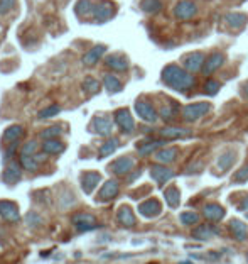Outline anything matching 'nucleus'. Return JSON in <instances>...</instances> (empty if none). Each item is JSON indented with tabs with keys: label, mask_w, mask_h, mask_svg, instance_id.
Instances as JSON below:
<instances>
[{
	"label": "nucleus",
	"mask_w": 248,
	"mask_h": 264,
	"mask_svg": "<svg viewBox=\"0 0 248 264\" xmlns=\"http://www.w3.org/2000/svg\"><path fill=\"white\" fill-rule=\"evenodd\" d=\"M135 166V161L130 156H122V158L115 159L113 163L110 164V171L117 176H125L134 170Z\"/></svg>",
	"instance_id": "11"
},
{
	"label": "nucleus",
	"mask_w": 248,
	"mask_h": 264,
	"mask_svg": "<svg viewBox=\"0 0 248 264\" xmlns=\"http://www.w3.org/2000/svg\"><path fill=\"white\" fill-rule=\"evenodd\" d=\"M0 217L7 222H19L20 220L19 207L14 203V201L0 200Z\"/></svg>",
	"instance_id": "14"
},
{
	"label": "nucleus",
	"mask_w": 248,
	"mask_h": 264,
	"mask_svg": "<svg viewBox=\"0 0 248 264\" xmlns=\"http://www.w3.org/2000/svg\"><path fill=\"white\" fill-rule=\"evenodd\" d=\"M20 164H22V168L27 171H37V168H39L41 163L34 158V156L20 154Z\"/></svg>",
	"instance_id": "39"
},
{
	"label": "nucleus",
	"mask_w": 248,
	"mask_h": 264,
	"mask_svg": "<svg viewBox=\"0 0 248 264\" xmlns=\"http://www.w3.org/2000/svg\"><path fill=\"white\" fill-rule=\"evenodd\" d=\"M231 181H233V183H237V185L247 183V181H248V163L245 164V166L240 168L237 173H235L233 178H231Z\"/></svg>",
	"instance_id": "43"
},
{
	"label": "nucleus",
	"mask_w": 248,
	"mask_h": 264,
	"mask_svg": "<svg viewBox=\"0 0 248 264\" xmlns=\"http://www.w3.org/2000/svg\"><path fill=\"white\" fill-rule=\"evenodd\" d=\"M120 192V183L117 180H108L105 181V185L101 187L100 193H98V201H110L118 195Z\"/></svg>",
	"instance_id": "20"
},
{
	"label": "nucleus",
	"mask_w": 248,
	"mask_h": 264,
	"mask_svg": "<svg viewBox=\"0 0 248 264\" xmlns=\"http://www.w3.org/2000/svg\"><path fill=\"white\" fill-rule=\"evenodd\" d=\"M237 161V152L235 151H225L223 154H220L218 158V168H220L221 173H226Z\"/></svg>",
	"instance_id": "28"
},
{
	"label": "nucleus",
	"mask_w": 248,
	"mask_h": 264,
	"mask_svg": "<svg viewBox=\"0 0 248 264\" xmlns=\"http://www.w3.org/2000/svg\"><path fill=\"white\" fill-rule=\"evenodd\" d=\"M17 142H19V141H17ZM17 142H12V144H10V147H9V149H7V152H5V159H7V158H12V156H14V152H15V149H17V146H19Z\"/></svg>",
	"instance_id": "47"
},
{
	"label": "nucleus",
	"mask_w": 248,
	"mask_h": 264,
	"mask_svg": "<svg viewBox=\"0 0 248 264\" xmlns=\"http://www.w3.org/2000/svg\"><path fill=\"white\" fill-rule=\"evenodd\" d=\"M103 85H105V90L108 93H118V92H122V88H123L122 81L115 75H110V73L103 75Z\"/></svg>",
	"instance_id": "31"
},
{
	"label": "nucleus",
	"mask_w": 248,
	"mask_h": 264,
	"mask_svg": "<svg viewBox=\"0 0 248 264\" xmlns=\"http://www.w3.org/2000/svg\"><path fill=\"white\" fill-rule=\"evenodd\" d=\"M165 142H167L165 139H147V141H142L137 144V152L140 156H149L152 152L159 151Z\"/></svg>",
	"instance_id": "22"
},
{
	"label": "nucleus",
	"mask_w": 248,
	"mask_h": 264,
	"mask_svg": "<svg viewBox=\"0 0 248 264\" xmlns=\"http://www.w3.org/2000/svg\"><path fill=\"white\" fill-rule=\"evenodd\" d=\"M105 66L106 68H110L111 71H117V73H123L129 69V58L123 56V55H118V53H115V55H110L105 58Z\"/></svg>",
	"instance_id": "13"
},
{
	"label": "nucleus",
	"mask_w": 248,
	"mask_h": 264,
	"mask_svg": "<svg viewBox=\"0 0 248 264\" xmlns=\"http://www.w3.org/2000/svg\"><path fill=\"white\" fill-rule=\"evenodd\" d=\"M247 263H248V251H247Z\"/></svg>",
	"instance_id": "50"
},
{
	"label": "nucleus",
	"mask_w": 248,
	"mask_h": 264,
	"mask_svg": "<svg viewBox=\"0 0 248 264\" xmlns=\"http://www.w3.org/2000/svg\"><path fill=\"white\" fill-rule=\"evenodd\" d=\"M115 122H117L118 129L123 132V134H132L135 131V121L132 117L129 109H118L117 112L113 114Z\"/></svg>",
	"instance_id": "7"
},
{
	"label": "nucleus",
	"mask_w": 248,
	"mask_h": 264,
	"mask_svg": "<svg viewBox=\"0 0 248 264\" xmlns=\"http://www.w3.org/2000/svg\"><path fill=\"white\" fill-rule=\"evenodd\" d=\"M206 61V55L201 51H194V53H189V55L183 56V60H181V65H183V68L188 69L189 73H198L202 69V65H204Z\"/></svg>",
	"instance_id": "6"
},
{
	"label": "nucleus",
	"mask_w": 248,
	"mask_h": 264,
	"mask_svg": "<svg viewBox=\"0 0 248 264\" xmlns=\"http://www.w3.org/2000/svg\"><path fill=\"white\" fill-rule=\"evenodd\" d=\"M176 173L171 170V168H167L165 164H152L150 166V178L155 181L159 187H162V185H165L167 181H171L172 178H174Z\"/></svg>",
	"instance_id": "9"
},
{
	"label": "nucleus",
	"mask_w": 248,
	"mask_h": 264,
	"mask_svg": "<svg viewBox=\"0 0 248 264\" xmlns=\"http://www.w3.org/2000/svg\"><path fill=\"white\" fill-rule=\"evenodd\" d=\"M64 149H66L64 142L57 141V139H48V141H44L43 144V151L46 152L48 156H57Z\"/></svg>",
	"instance_id": "29"
},
{
	"label": "nucleus",
	"mask_w": 248,
	"mask_h": 264,
	"mask_svg": "<svg viewBox=\"0 0 248 264\" xmlns=\"http://www.w3.org/2000/svg\"><path fill=\"white\" fill-rule=\"evenodd\" d=\"M245 217H247V218H248V212H247V213H245Z\"/></svg>",
	"instance_id": "51"
},
{
	"label": "nucleus",
	"mask_w": 248,
	"mask_h": 264,
	"mask_svg": "<svg viewBox=\"0 0 248 264\" xmlns=\"http://www.w3.org/2000/svg\"><path fill=\"white\" fill-rule=\"evenodd\" d=\"M162 81L169 88L176 90V92H188L194 88L196 80H194L193 73L177 65H167L162 69Z\"/></svg>",
	"instance_id": "1"
},
{
	"label": "nucleus",
	"mask_w": 248,
	"mask_h": 264,
	"mask_svg": "<svg viewBox=\"0 0 248 264\" xmlns=\"http://www.w3.org/2000/svg\"><path fill=\"white\" fill-rule=\"evenodd\" d=\"M100 88H101L100 81H98L97 78H93V76L85 78V80H83V83H81V90L85 93H88V95H97L98 92H100Z\"/></svg>",
	"instance_id": "35"
},
{
	"label": "nucleus",
	"mask_w": 248,
	"mask_h": 264,
	"mask_svg": "<svg viewBox=\"0 0 248 264\" xmlns=\"http://www.w3.org/2000/svg\"><path fill=\"white\" fill-rule=\"evenodd\" d=\"M225 61H226L225 53L214 51V53H211V55L206 56V61H204V65H202V69H201V71L204 73V76L213 75V73L216 71V69H220L221 66L225 65Z\"/></svg>",
	"instance_id": "8"
},
{
	"label": "nucleus",
	"mask_w": 248,
	"mask_h": 264,
	"mask_svg": "<svg viewBox=\"0 0 248 264\" xmlns=\"http://www.w3.org/2000/svg\"><path fill=\"white\" fill-rule=\"evenodd\" d=\"M90 131L98 135H103V137H110L113 132V122L108 115H97V117H93Z\"/></svg>",
	"instance_id": "5"
},
{
	"label": "nucleus",
	"mask_w": 248,
	"mask_h": 264,
	"mask_svg": "<svg viewBox=\"0 0 248 264\" xmlns=\"http://www.w3.org/2000/svg\"><path fill=\"white\" fill-rule=\"evenodd\" d=\"M247 20L248 17L242 12H230V14L225 15V22L233 29H242L247 24Z\"/></svg>",
	"instance_id": "30"
},
{
	"label": "nucleus",
	"mask_w": 248,
	"mask_h": 264,
	"mask_svg": "<svg viewBox=\"0 0 248 264\" xmlns=\"http://www.w3.org/2000/svg\"><path fill=\"white\" fill-rule=\"evenodd\" d=\"M248 208V198H245V200L240 203V207H238V210H247Z\"/></svg>",
	"instance_id": "49"
},
{
	"label": "nucleus",
	"mask_w": 248,
	"mask_h": 264,
	"mask_svg": "<svg viewBox=\"0 0 248 264\" xmlns=\"http://www.w3.org/2000/svg\"><path fill=\"white\" fill-rule=\"evenodd\" d=\"M211 110V105L208 104V102H196V104H188L183 107V110H181V117H183L184 122L188 124H193V122H198L201 117H204L206 114Z\"/></svg>",
	"instance_id": "2"
},
{
	"label": "nucleus",
	"mask_w": 248,
	"mask_h": 264,
	"mask_svg": "<svg viewBox=\"0 0 248 264\" xmlns=\"http://www.w3.org/2000/svg\"><path fill=\"white\" fill-rule=\"evenodd\" d=\"M95 3L92 0H78L76 5H74V12H76L78 17H88L90 14H93Z\"/></svg>",
	"instance_id": "33"
},
{
	"label": "nucleus",
	"mask_w": 248,
	"mask_h": 264,
	"mask_svg": "<svg viewBox=\"0 0 248 264\" xmlns=\"http://www.w3.org/2000/svg\"><path fill=\"white\" fill-rule=\"evenodd\" d=\"M24 135V127L22 126H10L3 132V141L7 142H17Z\"/></svg>",
	"instance_id": "34"
},
{
	"label": "nucleus",
	"mask_w": 248,
	"mask_h": 264,
	"mask_svg": "<svg viewBox=\"0 0 248 264\" xmlns=\"http://www.w3.org/2000/svg\"><path fill=\"white\" fill-rule=\"evenodd\" d=\"M117 12V5L110 0H100L98 3H95L93 9V17L98 24H103L106 20H110Z\"/></svg>",
	"instance_id": "3"
},
{
	"label": "nucleus",
	"mask_w": 248,
	"mask_h": 264,
	"mask_svg": "<svg viewBox=\"0 0 248 264\" xmlns=\"http://www.w3.org/2000/svg\"><path fill=\"white\" fill-rule=\"evenodd\" d=\"M101 181V175L97 171H86L81 175V188L83 192L86 193V195H92L95 192V188L100 185Z\"/></svg>",
	"instance_id": "16"
},
{
	"label": "nucleus",
	"mask_w": 248,
	"mask_h": 264,
	"mask_svg": "<svg viewBox=\"0 0 248 264\" xmlns=\"http://www.w3.org/2000/svg\"><path fill=\"white\" fill-rule=\"evenodd\" d=\"M26 222H27V225H31V227H37V225H41V222H43V218H41V217H37L36 213H29V215L26 217Z\"/></svg>",
	"instance_id": "46"
},
{
	"label": "nucleus",
	"mask_w": 248,
	"mask_h": 264,
	"mask_svg": "<svg viewBox=\"0 0 248 264\" xmlns=\"http://www.w3.org/2000/svg\"><path fill=\"white\" fill-rule=\"evenodd\" d=\"M159 117L164 119L165 122H172L174 119L177 117V107L174 105V102L172 104H165L159 109Z\"/></svg>",
	"instance_id": "36"
},
{
	"label": "nucleus",
	"mask_w": 248,
	"mask_h": 264,
	"mask_svg": "<svg viewBox=\"0 0 248 264\" xmlns=\"http://www.w3.org/2000/svg\"><path fill=\"white\" fill-rule=\"evenodd\" d=\"M177 156H179V149L177 147H160L154 154V158L160 164H171L177 159Z\"/></svg>",
	"instance_id": "24"
},
{
	"label": "nucleus",
	"mask_w": 248,
	"mask_h": 264,
	"mask_svg": "<svg viewBox=\"0 0 248 264\" xmlns=\"http://www.w3.org/2000/svg\"><path fill=\"white\" fill-rule=\"evenodd\" d=\"M37 141H29L24 144V147H22V151H20V154H29V156H34L36 152H37Z\"/></svg>",
	"instance_id": "45"
},
{
	"label": "nucleus",
	"mask_w": 248,
	"mask_h": 264,
	"mask_svg": "<svg viewBox=\"0 0 248 264\" xmlns=\"http://www.w3.org/2000/svg\"><path fill=\"white\" fill-rule=\"evenodd\" d=\"M135 112H137L139 117L147 124H154L157 122V119H159V112L155 110V107L149 100H146V98H139V100L135 102Z\"/></svg>",
	"instance_id": "4"
},
{
	"label": "nucleus",
	"mask_w": 248,
	"mask_h": 264,
	"mask_svg": "<svg viewBox=\"0 0 248 264\" xmlns=\"http://www.w3.org/2000/svg\"><path fill=\"white\" fill-rule=\"evenodd\" d=\"M61 112V107L59 105H49V107H46V109H43L41 110L39 114H37V117L39 119H51V117H54V115H57Z\"/></svg>",
	"instance_id": "42"
},
{
	"label": "nucleus",
	"mask_w": 248,
	"mask_h": 264,
	"mask_svg": "<svg viewBox=\"0 0 248 264\" xmlns=\"http://www.w3.org/2000/svg\"><path fill=\"white\" fill-rule=\"evenodd\" d=\"M22 164L20 163H15V161H12L9 166L5 168V171H3V181H5L7 185H15L19 183L20 178H22Z\"/></svg>",
	"instance_id": "21"
},
{
	"label": "nucleus",
	"mask_w": 248,
	"mask_h": 264,
	"mask_svg": "<svg viewBox=\"0 0 248 264\" xmlns=\"http://www.w3.org/2000/svg\"><path fill=\"white\" fill-rule=\"evenodd\" d=\"M139 213L146 218H155L162 213V205H160V201L155 200V198H149V200L142 201V203L139 205Z\"/></svg>",
	"instance_id": "12"
},
{
	"label": "nucleus",
	"mask_w": 248,
	"mask_h": 264,
	"mask_svg": "<svg viewBox=\"0 0 248 264\" xmlns=\"http://www.w3.org/2000/svg\"><path fill=\"white\" fill-rule=\"evenodd\" d=\"M118 146H120V141L117 137H108L105 142L101 144V147H100V159L103 158H106V156H110V154H113L115 151L118 149Z\"/></svg>",
	"instance_id": "32"
},
{
	"label": "nucleus",
	"mask_w": 248,
	"mask_h": 264,
	"mask_svg": "<svg viewBox=\"0 0 248 264\" xmlns=\"http://www.w3.org/2000/svg\"><path fill=\"white\" fill-rule=\"evenodd\" d=\"M225 208L220 203H206L202 207V215L209 222H220L221 218H225Z\"/></svg>",
	"instance_id": "23"
},
{
	"label": "nucleus",
	"mask_w": 248,
	"mask_h": 264,
	"mask_svg": "<svg viewBox=\"0 0 248 264\" xmlns=\"http://www.w3.org/2000/svg\"><path fill=\"white\" fill-rule=\"evenodd\" d=\"M73 224L80 232H86V230H92L97 227V218H95L92 213H76L73 215Z\"/></svg>",
	"instance_id": "18"
},
{
	"label": "nucleus",
	"mask_w": 248,
	"mask_h": 264,
	"mask_svg": "<svg viewBox=\"0 0 248 264\" xmlns=\"http://www.w3.org/2000/svg\"><path fill=\"white\" fill-rule=\"evenodd\" d=\"M201 220L199 213L198 212H191V210H188V212H183L179 215V222L186 227H193V225H198Z\"/></svg>",
	"instance_id": "37"
},
{
	"label": "nucleus",
	"mask_w": 248,
	"mask_h": 264,
	"mask_svg": "<svg viewBox=\"0 0 248 264\" xmlns=\"http://www.w3.org/2000/svg\"><path fill=\"white\" fill-rule=\"evenodd\" d=\"M105 51H106V46H103V44H98V46L92 48L90 51L85 53V56H83V60H81L83 65H85V66L97 65L98 61L101 60V56L105 55Z\"/></svg>",
	"instance_id": "26"
},
{
	"label": "nucleus",
	"mask_w": 248,
	"mask_h": 264,
	"mask_svg": "<svg viewBox=\"0 0 248 264\" xmlns=\"http://www.w3.org/2000/svg\"><path fill=\"white\" fill-rule=\"evenodd\" d=\"M61 134H63V127L52 126V127H48V129H44L43 132H41V137H43L44 141H48V139H57Z\"/></svg>",
	"instance_id": "41"
},
{
	"label": "nucleus",
	"mask_w": 248,
	"mask_h": 264,
	"mask_svg": "<svg viewBox=\"0 0 248 264\" xmlns=\"http://www.w3.org/2000/svg\"><path fill=\"white\" fill-rule=\"evenodd\" d=\"M228 229H230L231 237H233L235 241L245 242L248 239V227L245 222L238 220V218H231L230 224H228Z\"/></svg>",
	"instance_id": "19"
},
{
	"label": "nucleus",
	"mask_w": 248,
	"mask_h": 264,
	"mask_svg": "<svg viewBox=\"0 0 248 264\" xmlns=\"http://www.w3.org/2000/svg\"><path fill=\"white\" fill-rule=\"evenodd\" d=\"M117 220L120 222V225L127 227V229H130V227H135V224H137V218H135L134 212H132V208L129 207V205H122V207L118 208Z\"/></svg>",
	"instance_id": "25"
},
{
	"label": "nucleus",
	"mask_w": 248,
	"mask_h": 264,
	"mask_svg": "<svg viewBox=\"0 0 248 264\" xmlns=\"http://www.w3.org/2000/svg\"><path fill=\"white\" fill-rule=\"evenodd\" d=\"M140 9L146 12V14H159L162 10V2L160 0H142Z\"/></svg>",
	"instance_id": "38"
},
{
	"label": "nucleus",
	"mask_w": 248,
	"mask_h": 264,
	"mask_svg": "<svg viewBox=\"0 0 248 264\" xmlns=\"http://www.w3.org/2000/svg\"><path fill=\"white\" fill-rule=\"evenodd\" d=\"M221 88V83L216 80H213V78H208V80L204 81V85H202V90H204L206 95H209V97H213V95H216L220 92Z\"/></svg>",
	"instance_id": "40"
},
{
	"label": "nucleus",
	"mask_w": 248,
	"mask_h": 264,
	"mask_svg": "<svg viewBox=\"0 0 248 264\" xmlns=\"http://www.w3.org/2000/svg\"><path fill=\"white\" fill-rule=\"evenodd\" d=\"M220 234V230L216 229L214 225L211 224H201V225H196L193 229L191 236L193 239H196V241H209V239H213L214 236H218Z\"/></svg>",
	"instance_id": "17"
},
{
	"label": "nucleus",
	"mask_w": 248,
	"mask_h": 264,
	"mask_svg": "<svg viewBox=\"0 0 248 264\" xmlns=\"http://www.w3.org/2000/svg\"><path fill=\"white\" fill-rule=\"evenodd\" d=\"M242 95H243L245 98H248V80L242 85Z\"/></svg>",
	"instance_id": "48"
},
{
	"label": "nucleus",
	"mask_w": 248,
	"mask_h": 264,
	"mask_svg": "<svg viewBox=\"0 0 248 264\" xmlns=\"http://www.w3.org/2000/svg\"><path fill=\"white\" fill-rule=\"evenodd\" d=\"M17 0H0V15H5L14 9Z\"/></svg>",
	"instance_id": "44"
},
{
	"label": "nucleus",
	"mask_w": 248,
	"mask_h": 264,
	"mask_svg": "<svg viewBox=\"0 0 248 264\" xmlns=\"http://www.w3.org/2000/svg\"><path fill=\"white\" fill-rule=\"evenodd\" d=\"M160 137L165 139V141H174V139H186L189 135H193V131L186 129V127H172L167 126L164 129L159 131Z\"/></svg>",
	"instance_id": "15"
},
{
	"label": "nucleus",
	"mask_w": 248,
	"mask_h": 264,
	"mask_svg": "<svg viewBox=\"0 0 248 264\" xmlns=\"http://www.w3.org/2000/svg\"><path fill=\"white\" fill-rule=\"evenodd\" d=\"M198 14V5L191 0H181L174 5V15L179 20H189Z\"/></svg>",
	"instance_id": "10"
},
{
	"label": "nucleus",
	"mask_w": 248,
	"mask_h": 264,
	"mask_svg": "<svg viewBox=\"0 0 248 264\" xmlns=\"http://www.w3.org/2000/svg\"><path fill=\"white\" fill-rule=\"evenodd\" d=\"M164 198H165V203L169 205L171 208H177L181 203V192L176 185H171L164 190Z\"/></svg>",
	"instance_id": "27"
}]
</instances>
